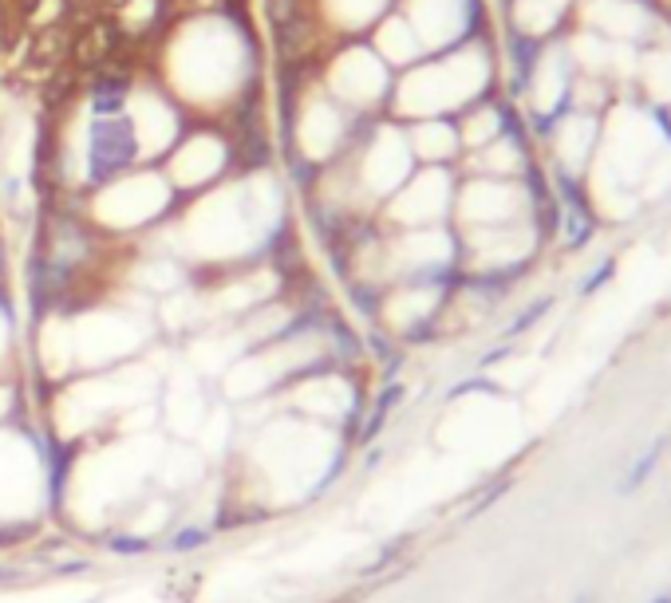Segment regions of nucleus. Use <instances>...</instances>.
<instances>
[{"label":"nucleus","instance_id":"1","mask_svg":"<svg viewBox=\"0 0 671 603\" xmlns=\"http://www.w3.org/2000/svg\"><path fill=\"white\" fill-rule=\"evenodd\" d=\"M502 60L491 37L466 40L446 52L423 55L391 87V111L400 118H454L482 95L498 91Z\"/></svg>","mask_w":671,"mask_h":603},{"label":"nucleus","instance_id":"2","mask_svg":"<svg viewBox=\"0 0 671 603\" xmlns=\"http://www.w3.org/2000/svg\"><path fill=\"white\" fill-rule=\"evenodd\" d=\"M249 72V44L234 32L229 20L202 17L171 44V80L182 100L194 107H218L234 100Z\"/></svg>","mask_w":671,"mask_h":603},{"label":"nucleus","instance_id":"3","mask_svg":"<svg viewBox=\"0 0 671 603\" xmlns=\"http://www.w3.org/2000/svg\"><path fill=\"white\" fill-rule=\"evenodd\" d=\"M17 521H48L44 423H40V415L0 426V524Z\"/></svg>","mask_w":671,"mask_h":603},{"label":"nucleus","instance_id":"4","mask_svg":"<svg viewBox=\"0 0 671 603\" xmlns=\"http://www.w3.org/2000/svg\"><path fill=\"white\" fill-rule=\"evenodd\" d=\"M174 186L163 170H127L103 181L100 194L91 198L87 214L103 233H143L158 229L174 206Z\"/></svg>","mask_w":671,"mask_h":603},{"label":"nucleus","instance_id":"5","mask_svg":"<svg viewBox=\"0 0 671 603\" xmlns=\"http://www.w3.org/2000/svg\"><path fill=\"white\" fill-rule=\"evenodd\" d=\"M454 166H415V174L380 206V226L388 233L446 226L454 214Z\"/></svg>","mask_w":671,"mask_h":603},{"label":"nucleus","instance_id":"6","mask_svg":"<svg viewBox=\"0 0 671 603\" xmlns=\"http://www.w3.org/2000/svg\"><path fill=\"white\" fill-rule=\"evenodd\" d=\"M391 87H395L391 67L372 48H344L324 72V91L352 115L383 107L391 100Z\"/></svg>","mask_w":671,"mask_h":603},{"label":"nucleus","instance_id":"7","mask_svg":"<svg viewBox=\"0 0 671 603\" xmlns=\"http://www.w3.org/2000/svg\"><path fill=\"white\" fill-rule=\"evenodd\" d=\"M229 166H234V138L218 135V131H202V135L182 138L163 174L171 178L174 194H178V189L214 186V181L226 178Z\"/></svg>","mask_w":671,"mask_h":603},{"label":"nucleus","instance_id":"8","mask_svg":"<svg viewBox=\"0 0 671 603\" xmlns=\"http://www.w3.org/2000/svg\"><path fill=\"white\" fill-rule=\"evenodd\" d=\"M127 123H131V135H135L138 146V158H158L166 146L178 143V111L158 95V91H131L127 95Z\"/></svg>","mask_w":671,"mask_h":603},{"label":"nucleus","instance_id":"9","mask_svg":"<svg viewBox=\"0 0 671 603\" xmlns=\"http://www.w3.org/2000/svg\"><path fill=\"white\" fill-rule=\"evenodd\" d=\"M407 146L419 166H454L463 158V138L454 118H415L407 131Z\"/></svg>","mask_w":671,"mask_h":603},{"label":"nucleus","instance_id":"10","mask_svg":"<svg viewBox=\"0 0 671 603\" xmlns=\"http://www.w3.org/2000/svg\"><path fill=\"white\" fill-rule=\"evenodd\" d=\"M372 52L380 55L388 67H403L407 72L411 63L423 60V44H419L415 28L407 24L403 12H388V17L375 24V40H372Z\"/></svg>","mask_w":671,"mask_h":603},{"label":"nucleus","instance_id":"11","mask_svg":"<svg viewBox=\"0 0 671 603\" xmlns=\"http://www.w3.org/2000/svg\"><path fill=\"white\" fill-rule=\"evenodd\" d=\"M388 4L391 0H320V12L340 32H360L368 24H380L388 17Z\"/></svg>","mask_w":671,"mask_h":603},{"label":"nucleus","instance_id":"12","mask_svg":"<svg viewBox=\"0 0 671 603\" xmlns=\"http://www.w3.org/2000/svg\"><path fill=\"white\" fill-rule=\"evenodd\" d=\"M95 549L107 552V557H115V560H135V557H151V552H158V537H146V532L115 524V529L95 532Z\"/></svg>","mask_w":671,"mask_h":603},{"label":"nucleus","instance_id":"13","mask_svg":"<svg viewBox=\"0 0 671 603\" xmlns=\"http://www.w3.org/2000/svg\"><path fill=\"white\" fill-rule=\"evenodd\" d=\"M214 524H206V521H182V524H174L171 532H166L163 541H158V552H166V557H194V552H202V549H209L214 544Z\"/></svg>","mask_w":671,"mask_h":603},{"label":"nucleus","instance_id":"14","mask_svg":"<svg viewBox=\"0 0 671 603\" xmlns=\"http://www.w3.org/2000/svg\"><path fill=\"white\" fill-rule=\"evenodd\" d=\"M407 549H411V537H395V541L383 544V549L375 552L372 564H363V568H360V576H363V580H372V576H380V572H388L391 564H400L403 552H407Z\"/></svg>","mask_w":671,"mask_h":603},{"label":"nucleus","instance_id":"15","mask_svg":"<svg viewBox=\"0 0 671 603\" xmlns=\"http://www.w3.org/2000/svg\"><path fill=\"white\" fill-rule=\"evenodd\" d=\"M9 352H12V308L4 300V292H0V367H4Z\"/></svg>","mask_w":671,"mask_h":603},{"label":"nucleus","instance_id":"16","mask_svg":"<svg viewBox=\"0 0 671 603\" xmlns=\"http://www.w3.org/2000/svg\"><path fill=\"white\" fill-rule=\"evenodd\" d=\"M612 272H617V264H612V261H605V264H600V269L592 272L589 280H585V297H589V292H597L600 284H608V277H612Z\"/></svg>","mask_w":671,"mask_h":603},{"label":"nucleus","instance_id":"17","mask_svg":"<svg viewBox=\"0 0 671 603\" xmlns=\"http://www.w3.org/2000/svg\"><path fill=\"white\" fill-rule=\"evenodd\" d=\"M174 4H182V9H194V12H206V9H218L221 0H174Z\"/></svg>","mask_w":671,"mask_h":603},{"label":"nucleus","instance_id":"18","mask_svg":"<svg viewBox=\"0 0 671 603\" xmlns=\"http://www.w3.org/2000/svg\"><path fill=\"white\" fill-rule=\"evenodd\" d=\"M83 603H103V595H91V600H83Z\"/></svg>","mask_w":671,"mask_h":603}]
</instances>
